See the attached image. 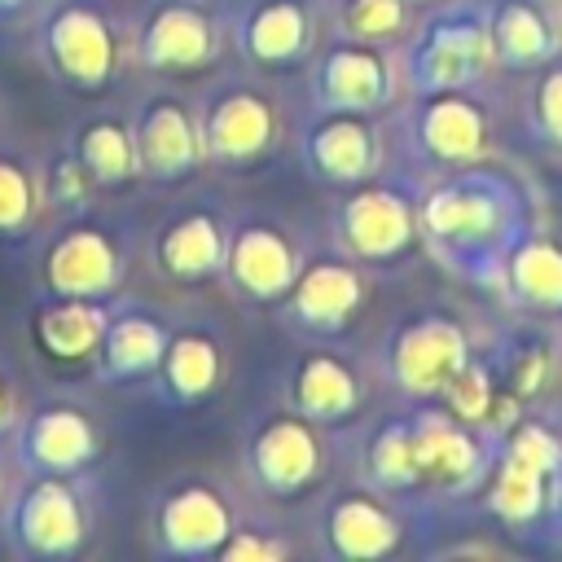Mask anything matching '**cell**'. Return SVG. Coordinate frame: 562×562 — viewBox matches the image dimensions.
Returning <instances> with one entry per match:
<instances>
[{
    "label": "cell",
    "instance_id": "ac0fdd59",
    "mask_svg": "<svg viewBox=\"0 0 562 562\" xmlns=\"http://www.w3.org/2000/svg\"><path fill=\"white\" fill-rule=\"evenodd\" d=\"M0 505H4V483H0Z\"/></svg>",
    "mask_w": 562,
    "mask_h": 562
},
{
    "label": "cell",
    "instance_id": "8fae6325",
    "mask_svg": "<svg viewBox=\"0 0 562 562\" xmlns=\"http://www.w3.org/2000/svg\"><path fill=\"white\" fill-rule=\"evenodd\" d=\"M40 202H44V180L31 167V158L0 149V241L22 237L35 224Z\"/></svg>",
    "mask_w": 562,
    "mask_h": 562
},
{
    "label": "cell",
    "instance_id": "ba28073f",
    "mask_svg": "<svg viewBox=\"0 0 562 562\" xmlns=\"http://www.w3.org/2000/svg\"><path fill=\"white\" fill-rule=\"evenodd\" d=\"M162 351H167V338H162L158 321L140 316V312H123V316L105 321V334H101V347H97V373L105 382L149 373L162 360Z\"/></svg>",
    "mask_w": 562,
    "mask_h": 562
},
{
    "label": "cell",
    "instance_id": "8992f818",
    "mask_svg": "<svg viewBox=\"0 0 562 562\" xmlns=\"http://www.w3.org/2000/svg\"><path fill=\"white\" fill-rule=\"evenodd\" d=\"M105 321L110 316L97 307V299H61V294H53L48 303H40L31 312V342L40 347V356H48L57 364H75V360L97 356Z\"/></svg>",
    "mask_w": 562,
    "mask_h": 562
},
{
    "label": "cell",
    "instance_id": "30bf717a",
    "mask_svg": "<svg viewBox=\"0 0 562 562\" xmlns=\"http://www.w3.org/2000/svg\"><path fill=\"white\" fill-rule=\"evenodd\" d=\"M75 158L88 167L92 184H101V189H119V184H127L140 171L136 167V140H132V132L119 119H105V114L79 123V132H75Z\"/></svg>",
    "mask_w": 562,
    "mask_h": 562
},
{
    "label": "cell",
    "instance_id": "5bb4252c",
    "mask_svg": "<svg viewBox=\"0 0 562 562\" xmlns=\"http://www.w3.org/2000/svg\"><path fill=\"white\" fill-rule=\"evenodd\" d=\"M259 136H263V114L255 101H224L206 119V145L220 154H241L259 145Z\"/></svg>",
    "mask_w": 562,
    "mask_h": 562
},
{
    "label": "cell",
    "instance_id": "5b68a950",
    "mask_svg": "<svg viewBox=\"0 0 562 562\" xmlns=\"http://www.w3.org/2000/svg\"><path fill=\"white\" fill-rule=\"evenodd\" d=\"M132 140H136V167L149 180H180L198 158V132L180 110V101H167V97H154L140 105Z\"/></svg>",
    "mask_w": 562,
    "mask_h": 562
},
{
    "label": "cell",
    "instance_id": "3957f363",
    "mask_svg": "<svg viewBox=\"0 0 562 562\" xmlns=\"http://www.w3.org/2000/svg\"><path fill=\"white\" fill-rule=\"evenodd\" d=\"M97 457V426L75 404H40L18 422L13 461L22 474H79Z\"/></svg>",
    "mask_w": 562,
    "mask_h": 562
},
{
    "label": "cell",
    "instance_id": "2e32d148",
    "mask_svg": "<svg viewBox=\"0 0 562 562\" xmlns=\"http://www.w3.org/2000/svg\"><path fill=\"white\" fill-rule=\"evenodd\" d=\"M13 422H18V404H13V386H9V378L0 369V439L13 430Z\"/></svg>",
    "mask_w": 562,
    "mask_h": 562
},
{
    "label": "cell",
    "instance_id": "7c38bea8",
    "mask_svg": "<svg viewBox=\"0 0 562 562\" xmlns=\"http://www.w3.org/2000/svg\"><path fill=\"white\" fill-rule=\"evenodd\" d=\"M154 255H158V263H162L171 277L193 281V277H202V272L215 263V255H220L215 224H211L206 215H184V220H176V224L162 228Z\"/></svg>",
    "mask_w": 562,
    "mask_h": 562
},
{
    "label": "cell",
    "instance_id": "6da1fadb",
    "mask_svg": "<svg viewBox=\"0 0 562 562\" xmlns=\"http://www.w3.org/2000/svg\"><path fill=\"white\" fill-rule=\"evenodd\" d=\"M0 522L22 558H70L88 540V509L66 474H26L22 487L4 492Z\"/></svg>",
    "mask_w": 562,
    "mask_h": 562
},
{
    "label": "cell",
    "instance_id": "9a60e30c",
    "mask_svg": "<svg viewBox=\"0 0 562 562\" xmlns=\"http://www.w3.org/2000/svg\"><path fill=\"white\" fill-rule=\"evenodd\" d=\"M40 180H44L48 202H57V206H79V202L88 198V189H92V176H88V167L75 158V149L61 154L57 162H48V171H44Z\"/></svg>",
    "mask_w": 562,
    "mask_h": 562
},
{
    "label": "cell",
    "instance_id": "e0dca14e",
    "mask_svg": "<svg viewBox=\"0 0 562 562\" xmlns=\"http://www.w3.org/2000/svg\"><path fill=\"white\" fill-rule=\"evenodd\" d=\"M22 9H31V0H0V22H9V18H18Z\"/></svg>",
    "mask_w": 562,
    "mask_h": 562
},
{
    "label": "cell",
    "instance_id": "52a82bcc",
    "mask_svg": "<svg viewBox=\"0 0 562 562\" xmlns=\"http://www.w3.org/2000/svg\"><path fill=\"white\" fill-rule=\"evenodd\" d=\"M140 61L154 70H189L211 53V26L189 4H158L140 26Z\"/></svg>",
    "mask_w": 562,
    "mask_h": 562
},
{
    "label": "cell",
    "instance_id": "277c9868",
    "mask_svg": "<svg viewBox=\"0 0 562 562\" xmlns=\"http://www.w3.org/2000/svg\"><path fill=\"white\" fill-rule=\"evenodd\" d=\"M119 246L92 224H70L44 250V285L61 299H105L119 285Z\"/></svg>",
    "mask_w": 562,
    "mask_h": 562
},
{
    "label": "cell",
    "instance_id": "7a4b0ae2",
    "mask_svg": "<svg viewBox=\"0 0 562 562\" xmlns=\"http://www.w3.org/2000/svg\"><path fill=\"white\" fill-rule=\"evenodd\" d=\"M35 53L53 79L79 92H97L114 79L119 44L101 9L88 0H57L35 22Z\"/></svg>",
    "mask_w": 562,
    "mask_h": 562
},
{
    "label": "cell",
    "instance_id": "4fadbf2b",
    "mask_svg": "<svg viewBox=\"0 0 562 562\" xmlns=\"http://www.w3.org/2000/svg\"><path fill=\"white\" fill-rule=\"evenodd\" d=\"M211 382H215V351H211V342L184 334V338H176V342L162 351V386H167L176 400H193V395H202Z\"/></svg>",
    "mask_w": 562,
    "mask_h": 562
},
{
    "label": "cell",
    "instance_id": "9c48e42d",
    "mask_svg": "<svg viewBox=\"0 0 562 562\" xmlns=\"http://www.w3.org/2000/svg\"><path fill=\"white\" fill-rule=\"evenodd\" d=\"M220 531H224V509L202 487H180L158 509V536L162 549L171 553H202L220 540Z\"/></svg>",
    "mask_w": 562,
    "mask_h": 562
}]
</instances>
